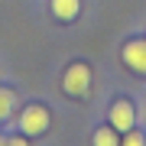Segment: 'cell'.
I'll list each match as a JSON object with an SVG mask.
<instances>
[{
    "mask_svg": "<svg viewBox=\"0 0 146 146\" xmlns=\"http://www.w3.org/2000/svg\"><path fill=\"white\" fill-rule=\"evenodd\" d=\"M62 88H65L68 98H84L91 91V68L84 62H72L62 75Z\"/></svg>",
    "mask_w": 146,
    "mask_h": 146,
    "instance_id": "6da1fadb",
    "label": "cell"
},
{
    "mask_svg": "<svg viewBox=\"0 0 146 146\" xmlns=\"http://www.w3.org/2000/svg\"><path fill=\"white\" fill-rule=\"evenodd\" d=\"M49 130V110L42 104H29L20 114V133L23 136H42Z\"/></svg>",
    "mask_w": 146,
    "mask_h": 146,
    "instance_id": "7a4b0ae2",
    "label": "cell"
},
{
    "mask_svg": "<svg viewBox=\"0 0 146 146\" xmlns=\"http://www.w3.org/2000/svg\"><path fill=\"white\" fill-rule=\"evenodd\" d=\"M120 58L123 65L136 75H146V39H130L123 49H120Z\"/></svg>",
    "mask_w": 146,
    "mask_h": 146,
    "instance_id": "3957f363",
    "label": "cell"
},
{
    "mask_svg": "<svg viewBox=\"0 0 146 146\" xmlns=\"http://www.w3.org/2000/svg\"><path fill=\"white\" fill-rule=\"evenodd\" d=\"M133 123H136V110L133 104L127 98H120L110 104V127H114L117 133H127V130H133Z\"/></svg>",
    "mask_w": 146,
    "mask_h": 146,
    "instance_id": "277c9868",
    "label": "cell"
},
{
    "mask_svg": "<svg viewBox=\"0 0 146 146\" xmlns=\"http://www.w3.org/2000/svg\"><path fill=\"white\" fill-rule=\"evenodd\" d=\"M78 13H81V0H52V16L55 20L68 23V20H75Z\"/></svg>",
    "mask_w": 146,
    "mask_h": 146,
    "instance_id": "5b68a950",
    "label": "cell"
},
{
    "mask_svg": "<svg viewBox=\"0 0 146 146\" xmlns=\"http://www.w3.org/2000/svg\"><path fill=\"white\" fill-rule=\"evenodd\" d=\"M91 143H94V146H120L114 127H98V130H94V136H91Z\"/></svg>",
    "mask_w": 146,
    "mask_h": 146,
    "instance_id": "8992f818",
    "label": "cell"
},
{
    "mask_svg": "<svg viewBox=\"0 0 146 146\" xmlns=\"http://www.w3.org/2000/svg\"><path fill=\"white\" fill-rule=\"evenodd\" d=\"M13 107H16V94L10 88H0V123L13 114Z\"/></svg>",
    "mask_w": 146,
    "mask_h": 146,
    "instance_id": "52a82bcc",
    "label": "cell"
},
{
    "mask_svg": "<svg viewBox=\"0 0 146 146\" xmlns=\"http://www.w3.org/2000/svg\"><path fill=\"white\" fill-rule=\"evenodd\" d=\"M120 146H146V136L140 130H127L123 140H120Z\"/></svg>",
    "mask_w": 146,
    "mask_h": 146,
    "instance_id": "ba28073f",
    "label": "cell"
},
{
    "mask_svg": "<svg viewBox=\"0 0 146 146\" xmlns=\"http://www.w3.org/2000/svg\"><path fill=\"white\" fill-rule=\"evenodd\" d=\"M7 146H29L26 136H13V140H7Z\"/></svg>",
    "mask_w": 146,
    "mask_h": 146,
    "instance_id": "9c48e42d",
    "label": "cell"
},
{
    "mask_svg": "<svg viewBox=\"0 0 146 146\" xmlns=\"http://www.w3.org/2000/svg\"><path fill=\"white\" fill-rule=\"evenodd\" d=\"M0 146H7V140H3V136H0Z\"/></svg>",
    "mask_w": 146,
    "mask_h": 146,
    "instance_id": "30bf717a",
    "label": "cell"
}]
</instances>
